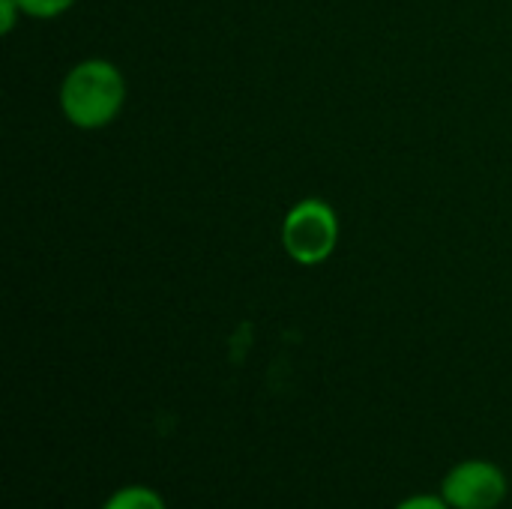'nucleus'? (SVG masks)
Returning <instances> with one entry per match:
<instances>
[{"mask_svg": "<svg viewBox=\"0 0 512 509\" xmlns=\"http://www.w3.org/2000/svg\"><path fill=\"white\" fill-rule=\"evenodd\" d=\"M396 509H453L441 495H411L405 501H399Z\"/></svg>", "mask_w": 512, "mask_h": 509, "instance_id": "6", "label": "nucleus"}, {"mask_svg": "<svg viewBox=\"0 0 512 509\" xmlns=\"http://www.w3.org/2000/svg\"><path fill=\"white\" fill-rule=\"evenodd\" d=\"M126 105L123 72L102 57L75 63L60 81V111L66 123L84 132L111 126Z\"/></svg>", "mask_w": 512, "mask_h": 509, "instance_id": "1", "label": "nucleus"}, {"mask_svg": "<svg viewBox=\"0 0 512 509\" xmlns=\"http://www.w3.org/2000/svg\"><path fill=\"white\" fill-rule=\"evenodd\" d=\"M75 3H78V0H18L21 12H24L27 18H39V21H45V18H60V15L69 12Z\"/></svg>", "mask_w": 512, "mask_h": 509, "instance_id": "5", "label": "nucleus"}, {"mask_svg": "<svg viewBox=\"0 0 512 509\" xmlns=\"http://www.w3.org/2000/svg\"><path fill=\"white\" fill-rule=\"evenodd\" d=\"M102 509H168V504L150 486H123L105 498Z\"/></svg>", "mask_w": 512, "mask_h": 509, "instance_id": "4", "label": "nucleus"}, {"mask_svg": "<svg viewBox=\"0 0 512 509\" xmlns=\"http://www.w3.org/2000/svg\"><path fill=\"white\" fill-rule=\"evenodd\" d=\"M339 243V216L324 198L297 201L282 219V249L300 267L324 264Z\"/></svg>", "mask_w": 512, "mask_h": 509, "instance_id": "2", "label": "nucleus"}, {"mask_svg": "<svg viewBox=\"0 0 512 509\" xmlns=\"http://www.w3.org/2000/svg\"><path fill=\"white\" fill-rule=\"evenodd\" d=\"M510 480L489 459H465L441 480V498L453 509H498L507 501Z\"/></svg>", "mask_w": 512, "mask_h": 509, "instance_id": "3", "label": "nucleus"}, {"mask_svg": "<svg viewBox=\"0 0 512 509\" xmlns=\"http://www.w3.org/2000/svg\"><path fill=\"white\" fill-rule=\"evenodd\" d=\"M18 15H24L21 6H18V0H0V30L3 33H12L15 30Z\"/></svg>", "mask_w": 512, "mask_h": 509, "instance_id": "7", "label": "nucleus"}]
</instances>
